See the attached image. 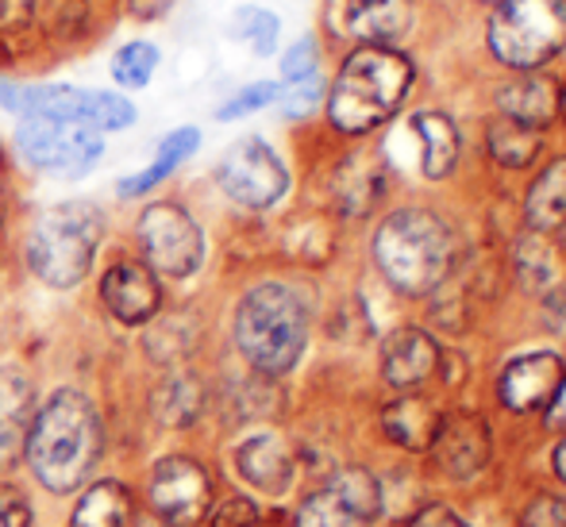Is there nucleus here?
Returning <instances> with one entry per match:
<instances>
[{"mask_svg":"<svg viewBox=\"0 0 566 527\" xmlns=\"http://www.w3.org/2000/svg\"><path fill=\"white\" fill-rule=\"evenodd\" d=\"M101 446H105V428L93 401L77 389H59L35 412L23 451L46 489L74 493L82 482H90Z\"/></svg>","mask_w":566,"mask_h":527,"instance_id":"f257e3e1","label":"nucleus"},{"mask_svg":"<svg viewBox=\"0 0 566 527\" xmlns=\"http://www.w3.org/2000/svg\"><path fill=\"white\" fill-rule=\"evenodd\" d=\"M412 62L394 46H358L339 66L328 89V119L343 135H366L405 105Z\"/></svg>","mask_w":566,"mask_h":527,"instance_id":"f03ea898","label":"nucleus"},{"mask_svg":"<svg viewBox=\"0 0 566 527\" xmlns=\"http://www.w3.org/2000/svg\"><path fill=\"white\" fill-rule=\"evenodd\" d=\"M374 262L394 289L432 297L454 270V235L436 212L401 209L374 235Z\"/></svg>","mask_w":566,"mask_h":527,"instance_id":"7ed1b4c3","label":"nucleus"},{"mask_svg":"<svg viewBox=\"0 0 566 527\" xmlns=\"http://www.w3.org/2000/svg\"><path fill=\"white\" fill-rule=\"evenodd\" d=\"M308 342V308L290 285L262 282L235 308V347L266 378H282L301 362Z\"/></svg>","mask_w":566,"mask_h":527,"instance_id":"20e7f679","label":"nucleus"},{"mask_svg":"<svg viewBox=\"0 0 566 527\" xmlns=\"http://www.w3.org/2000/svg\"><path fill=\"white\" fill-rule=\"evenodd\" d=\"M105 220L90 201H62L46 209L31 223L28 235V266L51 289H74L85 282L97 259Z\"/></svg>","mask_w":566,"mask_h":527,"instance_id":"39448f33","label":"nucleus"},{"mask_svg":"<svg viewBox=\"0 0 566 527\" xmlns=\"http://www.w3.org/2000/svg\"><path fill=\"white\" fill-rule=\"evenodd\" d=\"M566 46V0H497L490 51L509 70H539Z\"/></svg>","mask_w":566,"mask_h":527,"instance_id":"423d86ee","label":"nucleus"},{"mask_svg":"<svg viewBox=\"0 0 566 527\" xmlns=\"http://www.w3.org/2000/svg\"><path fill=\"white\" fill-rule=\"evenodd\" d=\"M15 150L23 155V162L43 173L82 178V173H90L101 162L105 139L93 127L70 124V119L23 116L20 127H15Z\"/></svg>","mask_w":566,"mask_h":527,"instance_id":"0eeeda50","label":"nucleus"},{"mask_svg":"<svg viewBox=\"0 0 566 527\" xmlns=\"http://www.w3.org/2000/svg\"><path fill=\"white\" fill-rule=\"evenodd\" d=\"M135 235H139L143 259L155 274L163 277H193L205 262V231L181 204H150L143 209L139 223H135Z\"/></svg>","mask_w":566,"mask_h":527,"instance_id":"6e6552de","label":"nucleus"},{"mask_svg":"<svg viewBox=\"0 0 566 527\" xmlns=\"http://www.w3.org/2000/svg\"><path fill=\"white\" fill-rule=\"evenodd\" d=\"M217 181L235 204L259 212L285 197L290 170H285V162L274 155V147L266 139L247 135V139L231 143L224 150V158L217 162Z\"/></svg>","mask_w":566,"mask_h":527,"instance_id":"1a4fd4ad","label":"nucleus"},{"mask_svg":"<svg viewBox=\"0 0 566 527\" xmlns=\"http://www.w3.org/2000/svg\"><path fill=\"white\" fill-rule=\"evenodd\" d=\"M23 116H51L85 124L93 131H124L135 124V105L119 93L77 89V85H28L23 89ZM20 116V119H23Z\"/></svg>","mask_w":566,"mask_h":527,"instance_id":"9d476101","label":"nucleus"},{"mask_svg":"<svg viewBox=\"0 0 566 527\" xmlns=\"http://www.w3.org/2000/svg\"><path fill=\"white\" fill-rule=\"evenodd\" d=\"M381 513V485L366 466H343L297 508V527H370Z\"/></svg>","mask_w":566,"mask_h":527,"instance_id":"9b49d317","label":"nucleus"},{"mask_svg":"<svg viewBox=\"0 0 566 527\" xmlns=\"http://www.w3.org/2000/svg\"><path fill=\"white\" fill-rule=\"evenodd\" d=\"M150 505L170 524H197L212 508V482L201 462L163 459L150 477Z\"/></svg>","mask_w":566,"mask_h":527,"instance_id":"f8f14e48","label":"nucleus"},{"mask_svg":"<svg viewBox=\"0 0 566 527\" xmlns=\"http://www.w3.org/2000/svg\"><path fill=\"white\" fill-rule=\"evenodd\" d=\"M428 451H432L436 466L443 474L454 477V482H467V477L482 474L490 466V423L478 412H451V417L440 420V431H436Z\"/></svg>","mask_w":566,"mask_h":527,"instance_id":"ddd939ff","label":"nucleus"},{"mask_svg":"<svg viewBox=\"0 0 566 527\" xmlns=\"http://www.w3.org/2000/svg\"><path fill=\"white\" fill-rule=\"evenodd\" d=\"M101 301H105L108 316H113L116 324L139 327L158 316V308H163V289H158V277L150 266L119 259L105 270V277H101Z\"/></svg>","mask_w":566,"mask_h":527,"instance_id":"4468645a","label":"nucleus"},{"mask_svg":"<svg viewBox=\"0 0 566 527\" xmlns=\"http://www.w3.org/2000/svg\"><path fill=\"white\" fill-rule=\"evenodd\" d=\"M566 378L563 358L552 355V350H532V355H521L505 366L501 373V404L516 417H528V412H544L552 404L555 389Z\"/></svg>","mask_w":566,"mask_h":527,"instance_id":"2eb2a0df","label":"nucleus"},{"mask_svg":"<svg viewBox=\"0 0 566 527\" xmlns=\"http://www.w3.org/2000/svg\"><path fill=\"white\" fill-rule=\"evenodd\" d=\"M440 347L428 331L420 327H401L386 339L381 347V378L394 389H417L440 370Z\"/></svg>","mask_w":566,"mask_h":527,"instance_id":"dca6fc26","label":"nucleus"},{"mask_svg":"<svg viewBox=\"0 0 566 527\" xmlns=\"http://www.w3.org/2000/svg\"><path fill=\"white\" fill-rule=\"evenodd\" d=\"M35 420V386L15 366H0V470L20 459Z\"/></svg>","mask_w":566,"mask_h":527,"instance_id":"f3484780","label":"nucleus"},{"mask_svg":"<svg viewBox=\"0 0 566 527\" xmlns=\"http://www.w3.org/2000/svg\"><path fill=\"white\" fill-rule=\"evenodd\" d=\"M235 466L254 489L270 493V497H282V493L293 485V474H297V462H293V451L282 435L247 439V443L235 451Z\"/></svg>","mask_w":566,"mask_h":527,"instance_id":"a211bd4d","label":"nucleus"},{"mask_svg":"<svg viewBox=\"0 0 566 527\" xmlns=\"http://www.w3.org/2000/svg\"><path fill=\"white\" fill-rule=\"evenodd\" d=\"M497 105H501V116L521 119V124L539 127V131H544V127L555 119V112H559V89H555V82L547 74L524 70L521 77H513V82L501 85Z\"/></svg>","mask_w":566,"mask_h":527,"instance_id":"6ab92c4d","label":"nucleus"},{"mask_svg":"<svg viewBox=\"0 0 566 527\" xmlns=\"http://www.w3.org/2000/svg\"><path fill=\"white\" fill-rule=\"evenodd\" d=\"M347 28L363 46H394L412 28V0H350Z\"/></svg>","mask_w":566,"mask_h":527,"instance_id":"aec40b11","label":"nucleus"},{"mask_svg":"<svg viewBox=\"0 0 566 527\" xmlns=\"http://www.w3.org/2000/svg\"><path fill=\"white\" fill-rule=\"evenodd\" d=\"M513 274L528 293L552 297L566 277V262L552 239L539 235V231H528V235L516 239V246H513Z\"/></svg>","mask_w":566,"mask_h":527,"instance_id":"412c9836","label":"nucleus"},{"mask_svg":"<svg viewBox=\"0 0 566 527\" xmlns=\"http://www.w3.org/2000/svg\"><path fill=\"white\" fill-rule=\"evenodd\" d=\"M440 420L443 412L436 409L432 401H424V397H397V401H389L386 409H381V428H386V435L394 439L397 446H405V451H428L436 439V431H440Z\"/></svg>","mask_w":566,"mask_h":527,"instance_id":"4be33fe9","label":"nucleus"},{"mask_svg":"<svg viewBox=\"0 0 566 527\" xmlns=\"http://www.w3.org/2000/svg\"><path fill=\"white\" fill-rule=\"evenodd\" d=\"M381 189H386V173L370 155H350L332 178V193L343 215H366L381 201Z\"/></svg>","mask_w":566,"mask_h":527,"instance_id":"5701e85b","label":"nucleus"},{"mask_svg":"<svg viewBox=\"0 0 566 527\" xmlns=\"http://www.w3.org/2000/svg\"><path fill=\"white\" fill-rule=\"evenodd\" d=\"M524 220H528V231H539V235H555L566 228V155L547 162L544 173L532 181Z\"/></svg>","mask_w":566,"mask_h":527,"instance_id":"b1692460","label":"nucleus"},{"mask_svg":"<svg viewBox=\"0 0 566 527\" xmlns=\"http://www.w3.org/2000/svg\"><path fill=\"white\" fill-rule=\"evenodd\" d=\"M197 147H201V131L197 127H178V131H170L163 143H158V155L155 162L147 166V170L132 173V178H124L116 186L119 197H143L150 193L155 186H163L166 178H170L174 170H178L181 162H189V158L197 155Z\"/></svg>","mask_w":566,"mask_h":527,"instance_id":"393cba45","label":"nucleus"},{"mask_svg":"<svg viewBox=\"0 0 566 527\" xmlns=\"http://www.w3.org/2000/svg\"><path fill=\"white\" fill-rule=\"evenodd\" d=\"M485 147H490V158L497 166H505V170H524V166L536 162L539 150H544V131L521 124V119L497 116L485 127Z\"/></svg>","mask_w":566,"mask_h":527,"instance_id":"a878e982","label":"nucleus"},{"mask_svg":"<svg viewBox=\"0 0 566 527\" xmlns=\"http://www.w3.org/2000/svg\"><path fill=\"white\" fill-rule=\"evenodd\" d=\"M412 131L420 135V147H424V178L440 181L448 178L459 162V127H454L451 116L443 112H420L412 119Z\"/></svg>","mask_w":566,"mask_h":527,"instance_id":"bb28decb","label":"nucleus"},{"mask_svg":"<svg viewBox=\"0 0 566 527\" xmlns=\"http://www.w3.org/2000/svg\"><path fill=\"white\" fill-rule=\"evenodd\" d=\"M132 520V497L119 482H97L74 508L70 527H124Z\"/></svg>","mask_w":566,"mask_h":527,"instance_id":"cd10ccee","label":"nucleus"},{"mask_svg":"<svg viewBox=\"0 0 566 527\" xmlns=\"http://www.w3.org/2000/svg\"><path fill=\"white\" fill-rule=\"evenodd\" d=\"M158 66H163V54H158V46L147 43V39H132V43H124L116 51L113 82L119 85V89H147L150 77L158 74Z\"/></svg>","mask_w":566,"mask_h":527,"instance_id":"c85d7f7f","label":"nucleus"},{"mask_svg":"<svg viewBox=\"0 0 566 527\" xmlns=\"http://www.w3.org/2000/svg\"><path fill=\"white\" fill-rule=\"evenodd\" d=\"M201 412V386L193 378H170L155 393V417L170 428H186Z\"/></svg>","mask_w":566,"mask_h":527,"instance_id":"c756f323","label":"nucleus"},{"mask_svg":"<svg viewBox=\"0 0 566 527\" xmlns=\"http://www.w3.org/2000/svg\"><path fill=\"white\" fill-rule=\"evenodd\" d=\"M277 28H282V23H277V15L266 12V8H239V12L231 15V35L251 43L254 54H274Z\"/></svg>","mask_w":566,"mask_h":527,"instance_id":"7c9ffc66","label":"nucleus"},{"mask_svg":"<svg viewBox=\"0 0 566 527\" xmlns=\"http://www.w3.org/2000/svg\"><path fill=\"white\" fill-rule=\"evenodd\" d=\"M277 97H282V85L277 82H254V85H247V89H239L235 97L217 112V119H243V116H251V112L274 105Z\"/></svg>","mask_w":566,"mask_h":527,"instance_id":"2f4dec72","label":"nucleus"},{"mask_svg":"<svg viewBox=\"0 0 566 527\" xmlns=\"http://www.w3.org/2000/svg\"><path fill=\"white\" fill-rule=\"evenodd\" d=\"M316 66H321V51H316V39L305 35L297 39V43L285 51L282 59V77L285 82H308V77H316Z\"/></svg>","mask_w":566,"mask_h":527,"instance_id":"473e14b6","label":"nucleus"},{"mask_svg":"<svg viewBox=\"0 0 566 527\" xmlns=\"http://www.w3.org/2000/svg\"><path fill=\"white\" fill-rule=\"evenodd\" d=\"M521 527H566V497H536L521 516Z\"/></svg>","mask_w":566,"mask_h":527,"instance_id":"72a5a7b5","label":"nucleus"},{"mask_svg":"<svg viewBox=\"0 0 566 527\" xmlns=\"http://www.w3.org/2000/svg\"><path fill=\"white\" fill-rule=\"evenodd\" d=\"M282 112L290 119H301L308 116L316 105H321V82L316 77H308V82H293V89H282Z\"/></svg>","mask_w":566,"mask_h":527,"instance_id":"f704fd0d","label":"nucleus"},{"mask_svg":"<svg viewBox=\"0 0 566 527\" xmlns=\"http://www.w3.org/2000/svg\"><path fill=\"white\" fill-rule=\"evenodd\" d=\"M0 527H31L28 500L12 485H0Z\"/></svg>","mask_w":566,"mask_h":527,"instance_id":"c9c22d12","label":"nucleus"},{"mask_svg":"<svg viewBox=\"0 0 566 527\" xmlns=\"http://www.w3.org/2000/svg\"><path fill=\"white\" fill-rule=\"evenodd\" d=\"M254 520H259V513H254L251 500L231 497V500H220L217 516H212V527H251Z\"/></svg>","mask_w":566,"mask_h":527,"instance_id":"e433bc0d","label":"nucleus"},{"mask_svg":"<svg viewBox=\"0 0 566 527\" xmlns=\"http://www.w3.org/2000/svg\"><path fill=\"white\" fill-rule=\"evenodd\" d=\"M409 527H470V524L462 520L459 513H451L448 505H428V508H420V513L412 516Z\"/></svg>","mask_w":566,"mask_h":527,"instance_id":"4c0bfd02","label":"nucleus"},{"mask_svg":"<svg viewBox=\"0 0 566 527\" xmlns=\"http://www.w3.org/2000/svg\"><path fill=\"white\" fill-rule=\"evenodd\" d=\"M39 4H43V0H0V20H8V23H28L31 15H35Z\"/></svg>","mask_w":566,"mask_h":527,"instance_id":"58836bf2","label":"nucleus"},{"mask_svg":"<svg viewBox=\"0 0 566 527\" xmlns=\"http://www.w3.org/2000/svg\"><path fill=\"white\" fill-rule=\"evenodd\" d=\"M547 428L552 431H566V378L559 381V389H555L552 404H547Z\"/></svg>","mask_w":566,"mask_h":527,"instance_id":"ea45409f","label":"nucleus"},{"mask_svg":"<svg viewBox=\"0 0 566 527\" xmlns=\"http://www.w3.org/2000/svg\"><path fill=\"white\" fill-rule=\"evenodd\" d=\"M166 4H170V0H127V12H132L135 20H155Z\"/></svg>","mask_w":566,"mask_h":527,"instance_id":"a19ab883","label":"nucleus"},{"mask_svg":"<svg viewBox=\"0 0 566 527\" xmlns=\"http://www.w3.org/2000/svg\"><path fill=\"white\" fill-rule=\"evenodd\" d=\"M552 466H555V474L566 482V439H559V446H555V454H552Z\"/></svg>","mask_w":566,"mask_h":527,"instance_id":"79ce46f5","label":"nucleus"},{"mask_svg":"<svg viewBox=\"0 0 566 527\" xmlns=\"http://www.w3.org/2000/svg\"><path fill=\"white\" fill-rule=\"evenodd\" d=\"M559 116H563V124H566V85L559 89Z\"/></svg>","mask_w":566,"mask_h":527,"instance_id":"37998d69","label":"nucleus"},{"mask_svg":"<svg viewBox=\"0 0 566 527\" xmlns=\"http://www.w3.org/2000/svg\"><path fill=\"white\" fill-rule=\"evenodd\" d=\"M251 527H277V524H259V520H254Z\"/></svg>","mask_w":566,"mask_h":527,"instance_id":"c03bdc74","label":"nucleus"}]
</instances>
